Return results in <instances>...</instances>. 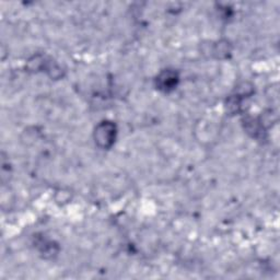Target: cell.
Returning <instances> with one entry per match:
<instances>
[{
  "instance_id": "3957f363",
  "label": "cell",
  "mask_w": 280,
  "mask_h": 280,
  "mask_svg": "<svg viewBox=\"0 0 280 280\" xmlns=\"http://www.w3.org/2000/svg\"><path fill=\"white\" fill-rule=\"evenodd\" d=\"M244 128L253 138L263 139L265 134L264 124L261 119H256L253 117L244 118Z\"/></svg>"
},
{
  "instance_id": "5b68a950",
  "label": "cell",
  "mask_w": 280,
  "mask_h": 280,
  "mask_svg": "<svg viewBox=\"0 0 280 280\" xmlns=\"http://www.w3.org/2000/svg\"><path fill=\"white\" fill-rule=\"evenodd\" d=\"M241 102L242 99L236 97L235 94L231 95V97L227 100V103H225V107H227L228 113H230L231 115L240 113L241 111Z\"/></svg>"
},
{
  "instance_id": "7a4b0ae2",
  "label": "cell",
  "mask_w": 280,
  "mask_h": 280,
  "mask_svg": "<svg viewBox=\"0 0 280 280\" xmlns=\"http://www.w3.org/2000/svg\"><path fill=\"white\" fill-rule=\"evenodd\" d=\"M179 73L172 69H166L161 71L155 79V86L160 91L171 92L176 89L179 85Z\"/></svg>"
},
{
  "instance_id": "277c9868",
  "label": "cell",
  "mask_w": 280,
  "mask_h": 280,
  "mask_svg": "<svg viewBox=\"0 0 280 280\" xmlns=\"http://www.w3.org/2000/svg\"><path fill=\"white\" fill-rule=\"evenodd\" d=\"M232 52V47L231 44L228 42V41H219L217 42L213 49H211V54L218 58V59H223V58H228Z\"/></svg>"
},
{
  "instance_id": "8992f818",
  "label": "cell",
  "mask_w": 280,
  "mask_h": 280,
  "mask_svg": "<svg viewBox=\"0 0 280 280\" xmlns=\"http://www.w3.org/2000/svg\"><path fill=\"white\" fill-rule=\"evenodd\" d=\"M254 92V87L253 85H251L250 83H242L237 86V88L235 89V95L238 98H248L250 95L253 94Z\"/></svg>"
},
{
  "instance_id": "6da1fadb",
  "label": "cell",
  "mask_w": 280,
  "mask_h": 280,
  "mask_svg": "<svg viewBox=\"0 0 280 280\" xmlns=\"http://www.w3.org/2000/svg\"><path fill=\"white\" fill-rule=\"evenodd\" d=\"M116 135H117V127L114 123L104 121L95 127L93 137L99 148L110 149L116 140Z\"/></svg>"
}]
</instances>
